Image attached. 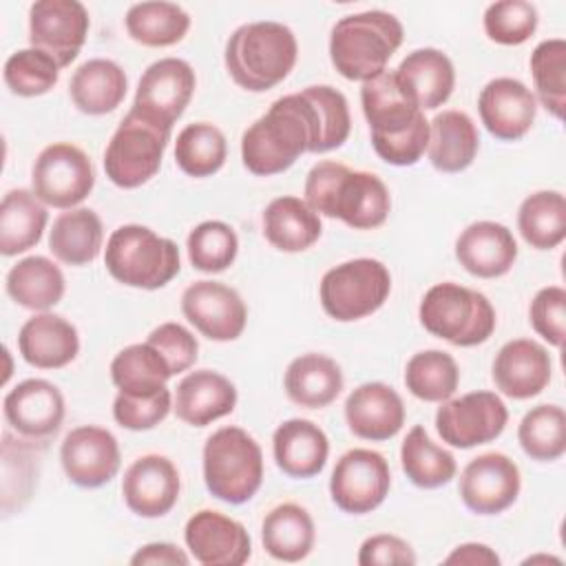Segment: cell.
<instances>
[{
    "mask_svg": "<svg viewBox=\"0 0 566 566\" xmlns=\"http://www.w3.org/2000/svg\"><path fill=\"white\" fill-rule=\"evenodd\" d=\"M531 75L542 106L557 119L566 106V42L562 38L544 40L531 53Z\"/></svg>",
    "mask_w": 566,
    "mask_h": 566,
    "instance_id": "obj_46",
    "label": "cell"
},
{
    "mask_svg": "<svg viewBox=\"0 0 566 566\" xmlns=\"http://www.w3.org/2000/svg\"><path fill=\"white\" fill-rule=\"evenodd\" d=\"M276 467L296 480L314 478L325 469L329 440L325 431L305 418H292L276 427L272 436Z\"/></svg>",
    "mask_w": 566,
    "mask_h": 566,
    "instance_id": "obj_28",
    "label": "cell"
},
{
    "mask_svg": "<svg viewBox=\"0 0 566 566\" xmlns=\"http://www.w3.org/2000/svg\"><path fill=\"white\" fill-rule=\"evenodd\" d=\"M537 20L535 4L526 0H500L484 11V33L497 44L517 46L535 33Z\"/></svg>",
    "mask_w": 566,
    "mask_h": 566,
    "instance_id": "obj_49",
    "label": "cell"
},
{
    "mask_svg": "<svg viewBox=\"0 0 566 566\" xmlns=\"http://www.w3.org/2000/svg\"><path fill=\"white\" fill-rule=\"evenodd\" d=\"M102 219L91 208H71L55 217L49 232V250L66 265L93 263L102 250Z\"/></svg>",
    "mask_w": 566,
    "mask_h": 566,
    "instance_id": "obj_36",
    "label": "cell"
},
{
    "mask_svg": "<svg viewBox=\"0 0 566 566\" xmlns=\"http://www.w3.org/2000/svg\"><path fill=\"white\" fill-rule=\"evenodd\" d=\"M478 111L482 124L495 139L515 142L531 130L537 99L524 82L515 77H495L480 91Z\"/></svg>",
    "mask_w": 566,
    "mask_h": 566,
    "instance_id": "obj_21",
    "label": "cell"
},
{
    "mask_svg": "<svg viewBox=\"0 0 566 566\" xmlns=\"http://www.w3.org/2000/svg\"><path fill=\"white\" fill-rule=\"evenodd\" d=\"M296 55L298 44L292 29L281 22L261 20L241 24L228 38L223 62L234 84L263 93L290 75Z\"/></svg>",
    "mask_w": 566,
    "mask_h": 566,
    "instance_id": "obj_3",
    "label": "cell"
},
{
    "mask_svg": "<svg viewBox=\"0 0 566 566\" xmlns=\"http://www.w3.org/2000/svg\"><path fill=\"white\" fill-rule=\"evenodd\" d=\"M172 376L164 356L148 343L124 347L111 363V378L119 394L128 396H155L166 389Z\"/></svg>",
    "mask_w": 566,
    "mask_h": 566,
    "instance_id": "obj_38",
    "label": "cell"
},
{
    "mask_svg": "<svg viewBox=\"0 0 566 566\" xmlns=\"http://www.w3.org/2000/svg\"><path fill=\"white\" fill-rule=\"evenodd\" d=\"M455 259L478 279H497L513 268L517 243L506 226L475 221L460 232L455 241Z\"/></svg>",
    "mask_w": 566,
    "mask_h": 566,
    "instance_id": "obj_24",
    "label": "cell"
},
{
    "mask_svg": "<svg viewBox=\"0 0 566 566\" xmlns=\"http://www.w3.org/2000/svg\"><path fill=\"white\" fill-rule=\"evenodd\" d=\"M391 486L389 464L382 453L371 449H349L343 453L329 478L334 504L352 515L378 509Z\"/></svg>",
    "mask_w": 566,
    "mask_h": 566,
    "instance_id": "obj_12",
    "label": "cell"
},
{
    "mask_svg": "<svg viewBox=\"0 0 566 566\" xmlns=\"http://www.w3.org/2000/svg\"><path fill=\"white\" fill-rule=\"evenodd\" d=\"M46 221V206L33 190H9L0 203V252L4 256H15L31 250L40 243Z\"/></svg>",
    "mask_w": 566,
    "mask_h": 566,
    "instance_id": "obj_34",
    "label": "cell"
},
{
    "mask_svg": "<svg viewBox=\"0 0 566 566\" xmlns=\"http://www.w3.org/2000/svg\"><path fill=\"white\" fill-rule=\"evenodd\" d=\"M190 562V557L175 544L170 542H153L142 546L133 557L130 564L133 566H146V564H159V566H186Z\"/></svg>",
    "mask_w": 566,
    "mask_h": 566,
    "instance_id": "obj_55",
    "label": "cell"
},
{
    "mask_svg": "<svg viewBox=\"0 0 566 566\" xmlns=\"http://www.w3.org/2000/svg\"><path fill=\"white\" fill-rule=\"evenodd\" d=\"M104 265L115 281L139 290L164 287L181 268L177 243L139 223H126L111 232Z\"/></svg>",
    "mask_w": 566,
    "mask_h": 566,
    "instance_id": "obj_5",
    "label": "cell"
},
{
    "mask_svg": "<svg viewBox=\"0 0 566 566\" xmlns=\"http://www.w3.org/2000/svg\"><path fill=\"white\" fill-rule=\"evenodd\" d=\"M358 564L360 566H413L416 553L402 537L380 533V535L367 537L360 544Z\"/></svg>",
    "mask_w": 566,
    "mask_h": 566,
    "instance_id": "obj_54",
    "label": "cell"
},
{
    "mask_svg": "<svg viewBox=\"0 0 566 566\" xmlns=\"http://www.w3.org/2000/svg\"><path fill=\"white\" fill-rule=\"evenodd\" d=\"M314 117V137L310 153H327L340 148L352 130V117L345 95L327 84L307 86L301 91Z\"/></svg>",
    "mask_w": 566,
    "mask_h": 566,
    "instance_id": "obj_42",
    "label": "cell"
},
{
    "mask_svg": "<svg viewBox=\"0 0 566 566\" xmlns=\"http://www.w3.org/2000/svg\"><path fill=\"white\" fill-rule=\"evenodd\" d=\"M314 117L301 93L283 95L250 124L241 137L243 166L259 177L287 170L303 153H310Z\"/></svg>",
    "mask_w": 566,
    "mask_h": 566,
    "instance_id": "obj_2",
    "label": "cell"
},
{
    "mask_svg": "<svg viewBox=\"0 0 566 566\" xmlns=\"http://www.w3.org/2000/svg\"><path fill=\"white\" fill-rule=\"evenodd\" d=\"M307 206L354 230H371L387 221L391 197L380 177L352 170L338 161H318L305 179Z\"/></svg>",
    "mask_w": 566,
    "mask_h": 566,
    "instance_id": "obj_1",
    "label": "cell"
},
{
    "mask_svg": "<svg viewBox=\"0 0 566 566\" xmlns=\"http://www.w3.org/2000/svg\"><path fill=\"white\" fill-rule=\"evenodd\" d=\"M237 405V387L219 371L197 369L184 376L175 391V413L192 427H206L228 413Z\"/></svg>",
    "mask_w": 566,
    "mask_h": 566,
    "instance_id": "obj_27",
    "label": "cell"
},
{
    "mask_svg": "<svg viewBox=\"0 0 566 566\" xmlns=\"http://www.w3.org/2000/svg\"><path fill=\"white\" fill-rule=\"evenodd\" d=\"M402 24L387 11H363L340 18L329 35V60L352 82H367L387 71V62L400 49Z\"/></svg>",
    "mask_w": 566,
    "mask_h": 566,
    "instance_id": "obj_4",
    "label": "cell"
},
{
    "mask_svg": "<svg viewBox=\"0 0 566 566\" xmlns=\"http://www.w3.org/2000/svg\"><path fill=\"white\" fill-rule=\"evenodd\" d=\"M316 539V528L312 515L294 504L285 502L274 506L261 524L263 548L279 562H301L305 559Z\"/></svg>",
    "mask_w": 566,
    "mask_h": 566,
    "instance_id": "obj_35",
    "label": "cell"
},
{
    "mask_svg": "<svg viewBox=\"0 0 566 566\" xmlns=\"http://www.w3.org/2000/svg\"><path fill=\"white\" fill-rule=\"evenodd\" d=\"M7 294L27 310L44 312L64 296V274L46 256L33 254L18 261L7 274Z\"/></svg>",
    "mask_w": 566,
    "mask_h": 566,
    "instance_id": "obj_37",
    "label": "cell"
},
{
    "mask_svg": "<svg viewBox=\"0 0 566 566\" xmlns=\"http://www.w3.org/2000/svg\"><path fill=\"white\" fill-rule=\"evenodd\" d=\"M400 464L411 484L420 489H440L455 478V458L438 447L424 431L416 424L409 429L400 447Z\"/></svg>",
    "mask_w": 566,
    "mask_h": 566,
    "instance_id": "obj_40",
    "label": "cell"
},
{
    "mask_svg": "<svg viewBox=\"0 0 566 566\" xmlns=\"http://www.w3.org/2000/svg\"><path fill=\"white\" fill-rule=\"evenodd\" d=\"M509 420V409L493 391H471L440 402L436 429L442 442L455 449H471L495 440Z\"/></svg>",
    "mask_w": 566,
    "mask_h": 566,
    "instance_id": "obj_11",
    "label": "cell"
},
{
    "mask_svg": "<svg viewBox=\"0 0 566 566\" xmlns=\"http://www.w3.org/2000/svg\"><path fill=\"white\" fill-rule=\"evenodd\" d=\"M418 316L422 327L458 347L482 345L495 329V310L491 301L460 283H438L420 301Z\"/></svg>",
    "mask_w": 566,
    "mask_h": 566,
    "instance_id": "obj_6",
    "label": "cell"
},
{
    "mask_svg": "<svg viewBox=\"0 0 566 566\" xmlns=\"http://www.w3.org/2000/svg\"><path fill=\"white\" fill-rule=\"evenodd\" d=\"M186 546L203 566H241L252 555L245 526L219 511H197L184 528Z\"/></svg>",
    "mask_w": 566,
    "mask_h": 566,
    "instance_id": "obj_18",
    "label": "cell"
},
{
    "mask_svg": "<svg viewBox=\"0 0 566 566\" xmlns=\"http://www.w3.org/2000/svg\"><path fill=\"white\" fill-rule=\"evenodd\" d=\"M195 86L197 77L186 60L161 57L142 73L133 108L172 128L190 104Z\"/></svg>",
    "mask_w": 566,
    "mask_h": 566,
    "instance_id": "obj_14",
    "label": "cell"
},
{
    "mask_svg": "<svg viewBox=\"0 0 566 566\" xmlns=\"http://www.w3.org/2000/svg\"><path fill=\"white\" fill-rule=\"evenodd\" d=\"M287 398L305 409H321L332 405L343 389V371L338 363L323 354H303L285 369Z\"/></svg>",
    "mask_w": 566,
    "mask_h": 566,
    "instance_id": "obj_31",
    "label": "cell"
},
{
    "mask_svg": "<svg viewBox=\"0 0 566 566\" xmlns=\"http://www.w3.org/2000/svg\"><path fill=\"white\" fill-rule=\"evenodd\" d=\"M179 471L166 455L148 453L137 458L124 473L122 495L139 517H161L179 500Z\"/></svg>",
    "mask_w": 566,
    "mask_h": 566,
    "instance_id": "obj_19",
    "label": "cell"
},
{
    "mask_svg": "<svg viewBox=\"0 0 566 566\" xmlns=\"http://www.w3.org/2000/svg\"><path fill=\"white\" fill-rule=\"evenodd\" d=\"M396 77L405 93L420 111L442 106L455 86L453 62L438 49H416L396 69Z\"/></svg>",
    "mask_w": 566,
    "mask_h": 566,
    "instance_id": "obj_29",
    "label": "cell"
},
{
    "mask_svg": "<svg viewBox=\"0 0 566 566\" xmlns=\"http://www.w3.org/2000/svg\"><path fill=\"white\" fill-rule=\"evenodd\" d=\"M522 451L537 462H553L566 451V413L557 405H537L517 427Z\"/></svg>",
    "mask_w": 566,
    "mask_h": 566,
    "instance_id": "obj_45",
    "label": "cell"
},
{
    "mask_svg": "<svg viewBox=\"0 0 566 566\" xmlns=\"http://www.w3.org/2000/svg\"><path fill=\"white\" fill-rule=\"evenodd\" d=\"M321 232V217L305 199L276 197L263 210V234L281 252H303L318 241Z\"/></svg>",
    "mask_w": 566,
    "mask_h": 566,
    "instance_id": "obj_32",
    "label": "cell"
},
{
    "mask_svg": "<svg viewBox=\"0 0 566 566\" xmlns=\"http://www.w3.org/2000/svg\"><path fill=\"white\" fill-rule=\"evenodd\" d=\"M429 144V122L424 113L420 119L405 133L396 137H371L376 155L391 166H413L420 161Z\"/></svg>",
    "mask_w": 566,
    "mask_h": 566,
    "instance_id": "obj_53",
    "label": "cell"
},
{
    "mask_svg": "<svg viewBox=\"0 0 566 566\" xmlns=\"http://www.w3.org/2000/svg\"><path fill=\"white\" fill-rule=\"evenodd\" d=\"M186 248L195 270L217 274L234 263L239 252V239L228 223L203 221L190 230Z\"/></svg>",
    "mask_w": 566,
    "mask_h": 566,
    "instance_id": "obj_47",
    "label": "cell"
},
{
    "mask_svg": "<svg viewBox=\"0 0 566 566\" xmlns=\"http://www.w3.org/2000/svg\"><path fill=\"white\" fill-rule=\"evenodd\" d=\"M181 312L210 340H234L243 334L248 310L239 292L219 281H195L181 294Z\"/></svg>",
    "mask_w": 566,
    "mask_h": 566,
    "instance_id": "obj_15",
    "label": "cell"
},
{
    "mask_svg": "<svg viewBox=\"0 0 566 566\" xmlns=\"http://www.w3.org/2000/svg\"><path fill=\"white\" fill-rule=\"evenodd\" d=\"M444 564H462V566H497L500 557L493 548H489L486 544H478V542H467L455 546L447 557Z\"/></svg>",
    "mask_w": 566,
    "mask_h": 566,
    "instance_id": "obj_56",
    "label": "cell"
},
{
    "mask_svg": "<svg viewBox=\"0 0 566 566\" xmlns=\"http://www.w3.org/2000/svg\"><path fill=\"white\" fill-rule=\"evenodd\" d=\"M226 135L208 122H195L179 130L175 142V161L190 177H210L226 164Z\"/></svg>",
    "mask_w": 566,
    "mask_h": 566,
    "instance_id": "obj_44",
    "label": "cell"
},
{
    "mask_svg": "<svg viewBox=\"0 0 566 566\" xmlns=\"http://www.w3.org/2000/svg\"><path fill=\"white\" fill-rule=\"evenodd\" d=\"M533 329L548 340V345L562 347L566 332V290L559 285L542 287L528 307Z\"/></svg>",
    "mask_w": 566,
    "mask_h": 566,
    "instance_id": "obj_51",
    "label": "cell"
},
{
    "mask_svg": "<svg viewBox=\"0 0 566 566\" xmlns=\"http://www.w3.org/2000/svg\"><path fill=\"white\" fill-rule=\"evenodd\" d=\"M480 135L473 119L462 111H442L429 122L427 155L436 170L460 172L478 155Z\"/></svg>",
    "mask_w": 566,
    "mask_h": 566,
    "instance_id": "obj_30",
    "label": "cell"
},
{
    "mask_svg": "<svg viewBox=\"0 0 566 566\" xmlns=\"http://www.w3.org/2000/svg\"><path fill=\"white\" fill-rule=\"evenodd\" d=\"M517 230L535 250H553L566 239V199L559 190L528 195L517 210Z\"/></svg>",
    "mask_w": 566,
    "mask_h": 566,
    "instance_id": "obj_39",
    "label": "cell"
},
{
    "mask_svg": "<svg viewBox=\"0 0 566 566\" xmlns=\"http://www.w3.org/2000/svg\"><path fill=\"white\" fill-rule=\"evenodd\" d=\"M522 478L517 464L497 451L473 458L460 475V497L478 515L506 511L520 495Z\"/></svg>",
    "mask_w": 566,
    "mask_h": 566,
    "instance_id": "obj_17",
    "label": "cell"
},
{
    "mask_svg": "<svg viewBox=\"0 0 566 566\" xmlns=\"http://www.w3.org/2000/svg\"><path fill=\"white\" fill-rule=\"evenodd\" d=\"M172 128L130 108L104 150L106 177L117 188H139L150 181L170 142Z\"/></svg>",
    "mask_w": 566,
    "mask_h": 566,
    "instance_id": "obj_8",
    "label": "cell"
},
{
    "mask_svg": "<svg viewBox=\"0 0 566 566\" xmlns=\"http://www.w3.org/2000/svg\"><path fill=\"white\" fill-rule=\"evenodd\" d=\"M203 482L221 502H248L263 482L259 442L241 427L217 429L203 444Z\"/></svg>",
    "mask_w": 566,
    "mask_h": 566,
    "instance_id": "obj_7",
    "label": "cell"
},
{
    "mask_svg": "<svg viewBox=\"0 0 566 566\" xmlns=\"http://www.w3.org/2000/svg\"><path fill=\"white\" fill-rule=\"evenodd\" d=\"M172 409V396L170 389H161L155 396H128L117 394L113 402V418L119 427L130 431H146L157 427Z\"/></svg>",
    "mask_w": 566,
    "mask_h": 566,
    "instance_id": "obj_50",
    "label": "cell"
},
{
    "mask_svg": "<svg viewBox=\"0 0 566 566\" xmlns=\"http://www.w3.org/2000/svg\"><path fill=\"white\" fill-rule=\"evenodd\" d=\"M88 11L77 0H38L29 9V42L69 66L88 35Z\"/></svg>",
    "mask_w": 566,
    "mask_h": 566,
    "instance_id": "obj_13",
    "label": "cell"
},
{
    "mask_svg": "<svg viewBox=\"0 0 566 566\" xmlns=\"http://www.w3.org/2000/svg\"><path fill=\"white\" fill-rule=\"evenodd\" d=\"M126 88L128 80L124 69L104 57L80 64L69 84L73 104L86 115H106L115 111L124 102Z\"/></svg>",
    "mask_w": 566,
    "mask_h": 566,
    "instance_id": "obj_33",
    "label": "cell"
},
{
    "mask_svg": "<svg viewBox=\"0 0 566 566\" xmlns=\"http://www.w3.org/2000/svg\"><path fill=\"white\" fill-rule=\"evenodd\" d=\"M60 462L66 478L82 489H97L119 471L117 438L95 424H82L66 433L60 447Z\"/></svg>",
    "mask_w": 566,
    "mask_h": 566,
    "instance_id": "obj_16",
    "label": "cell"
},
{
    "mask_svg": "<svg viewBox=\"0 0 566 566\" xmlns=\"http://www.w3.org/2000/svg\"><path fill=\"white\" fill-rule=\"evenodd\" d=\"M391 292V274L376 259H354L327 270L318 285L321 305L340 323L360 321L382 307Z\"/></svg>",
    "mask_w": 566,
    "mask_h": 566,
    "instance_id": "obj_9",
    "label": "cell"
},
{
    "mask_svg": "<svg viewBox=\"0 0 566 566\" xmlns=\"http://www.w3.org/2000/svg\"><path fill=\"white\" fill-rule=\"evenodd\" d=\"M18 349L31 367L60 369L75 360L80 352V336L75 325L64 316L42 312L20 327Z\"/></svg>",
    "mask_w": 566,
    "mask_h": 566,
    "instance_id": "obj_26",
    "label": "cell"
},
{
    "mask_svg": "<svg viewBox=\"0 0 566 566\" xmlns=\"http://www.w3.org/2000/svg\"><path fill=\"white\" fill-rule=\"evenodd\" d=\"M360 104L371 137H396L409 130L422 115L416 102L400 86L396 71H385L360 88Z\"/></svg>",
    "mask_w": 566,
    "mask_h": 566,
    "instance_id": "obj_25",
    "label": "cell"
},
{
    "mask_svg": "<svg viewBox=\"0 0 566 566\" xmlns=\"http://www.w3.org/2000/svg\"><path fill=\"white\" fill-rule=\"evenodd\" d=\"M2 75L13 95L38 97L57 84L60 66L49 53L29 46L9 55Z\"/></svg>",
    "mask_w": 566,
    "mask_h": 566,
    "instance_id": "obj_48",
    "label": "cell"
},
{
    "mask_svg": "<svg viewBox=\"0 0 566 566\" xmlns=\"http://www.w3.org/2000/svg\"><path fill=\"white\" fill-rule=\"evenodd\" d=\"M405 385L424 402H444L460 385L458 363L442 349L418 352L407 360Z\"/></svg>",
    "mask_w": 566,
    "mask_h": 566,
    "instance_id": "obj_43",
    "label": "cell"
},
{
    "mask_svg": "<svg viewBox=\"0 0 566 566\" xmlns=\"http://www.w3.org/2000/svg\"><path fill=\"white\" fill-rule=\"evenodd\" d=\"M533 562H555V564H559V559H553V557H544V555H539V557H528V559H524V564H533Z\"/></svg>",
    "mask_w": 566,
    "mask_h": 566,
    "instance_id": "obj_57",
    "label": "cell"
},
{
    "mask_svg": "<svg viewBox=\"0 0 566 566\" xmlns=\"http://www.w3.org/2000/svg\"><path fill=\"white\" fill-rule=\"evenodd\" d=\"M124 22L128 35L144 46H172L190 29V15L175 2H137Z\"/></svg>",
    "mask_w": 566,
    "mask_h": 566,
    "instance_id": "obj_41",
    "label": "cell"
},
{
    "mask_svg": "<svg viewBox=\"0 0 566 566\" xmlns=\"http://www.w3.org/2000/svg\"><path fill=\"white\" fill-rule=\"evenodd\" d=\"M553 363L548 349L533 338H515L502 345L493 360L495 387L515 400H526L546 389Z\"/></svg>",
    "mask_w": 566,
    "mask_h": 566,
    "instance_id": "obj_22",
    "label": "cell"
},
{
    "mask_svg": "<svg viewBox=\"0 0 566 566\" xmlns=\"http://www.w3.org/2000/svg\"><path fill=\"white\" fill-rule=\"evenodd\" d=\"M2 411L13 431L31 440H44L55 436L62 427L64 396L53 382L29 378L4 396Z\"/></svg>",
    "mask_w": 566,
    "mask_h": 566,
    "instance_id": "obj_20",
    "label": "cell"
},
{
    "mask_svg": "<svg viewBox=\"0 0 566 566\" xmlns=\"http://www.w3.org/2000/svg\"><path fill=\"white\" fill-rule=\"evenodd\" d=\"M31 186L44 206L71 210L95 186L93 164L82 148L69 142L51 144L33 161Z\"/></svg>",
    "mask_w": 566,
    "mask_h": 566,
    "instance_id": "obj_10",
    "label": "cell"
},
{
    "mask_svg": "<svg viewBox=\"0 0 566 566\" xmlns=\"http://www.w3.org/2000/svg\"><path fill=\"white\" fill-rule=\"evenodd\" d=\"M146 343L150 347H155L164 356V360L168 363L172 376L190 369L195 365V360H197L199 343L192 336V332H188L179 323H161L159 327H155L148 334Z\"/></svg>",
    "mask_w": 566,
    "mask_h": 566,
    "instance_id": "obj_52",
    "label": "cell"
},
{
    "mask_svg": "<svg viewBox=\"0 0 566 566\" xmlns=\"http://www.w3.org/2000/svg\"><path fill=\"white\" fill-rule=\"evenodd\" d=\"M345 420L354 436L371 442L394 438L405 424V405L385 382H365L345 400Z\"/></svg>",
    "mask_w": 566,
    "mask_h": 566,
    "instance_id": "obj_23",
    "label": "cell"
}]
</instances>
